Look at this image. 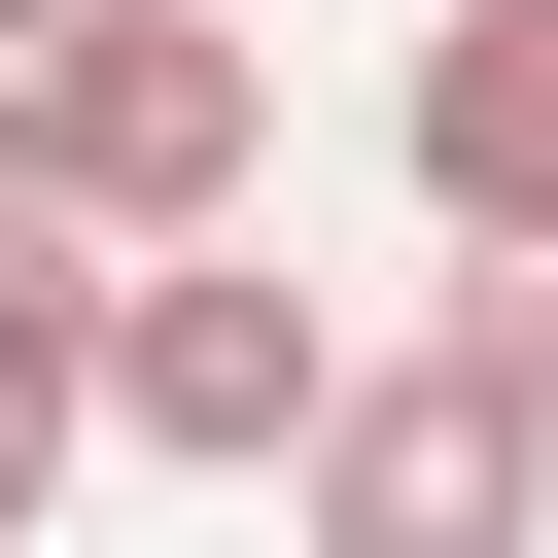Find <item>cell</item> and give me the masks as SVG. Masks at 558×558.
Masks as SVG:
<instances>
[{"instance_id":"3","label":"cell","mask_w":558,"mask_h":558,"mask_svg":"<svg viewBox=\"0 0 558 558\" xmlns=\"http://www.w3.org/2000/svg\"><path fill=\"white\" fill-rule=\"evenodd\" d=\"M279 523H314V558H558V453H523L453 349H349L314 453H279Z\"/></svg>"},{"instance_id":"1","label":"cell","mask_w":558,"mask_h":558,"mask_svg":"<svg viewBox=\"0 0 558 558\" xmlns=\"http://www.w3.org/2000/svg\"><path fill=\"white\" fill-rule=\"evenodd\" d=\"M0 174H35L70 244H209V209H279V70H244V0H0Z\"/></svg>"},{"instance_id":"4","label":"cell","mask_w":558,"mask_h":558,"mask_svg":"<svg viewBox=\"0 0 558 558\" xmlns=\"http://www.w3.org/2000/svg\"><path fill=\"white\" fill-rule=\"evenodd\" d=\"M384 174H418L453 244H523V209H558V0H418V70H384Z\"/></svg>"},{"instance_id":"5","label":"cell","mask_w":558,"mask_h":558,"mask_svg":"<svg viewBox=\"0 0 558 558\" xmlns=\"http://www.w3.org/2000/svg\"><path fill=\"white\" fill-rule=\"evenodd\" d=\"M418 349H453V384L558 453V209H523V244H453V314H418Z\"/></svg>"},{"instance_id":"7","label":"cell","mask_w":558,"mask_h":558,"mask_svg":"<svg viewBox=\"0 0 558 558\" xmlns=\"http://www.w3.org/2000/svg\"><path fill=\"white\" fill-rule=\"evenodd\" d=\"M70 453H105V418H35V384H0V558H35V523H70Z\"/></svg>"},{"instance_id":"2","label":"cell","mask_w":558,"mask_h":558,"mask_svg":"<svg viewBox=\"0 0 558 558\" xmlns=\"http://www.w3.org/2000/svg\"><path fill=\"white\" fill-rule=\"evenodd\" d=\"M314 384H349V314L279 279V209H209V244H105V453H174V488H279L314 453Z\"/></svg>"},{"instance_id":"6","label":"cell","mask_w":558,"mask_h":558,"mask_svg":"<svg viewBox=\"0 0 558 558\" xmlns=\"http://www.w3.org/2000/svg\"><path fill=\"white\" fill-rule=\"evenodd\" d=\"M0 384H35V418H70V384H105V244H70V209H35V174H0Z\"/></svg>"}]
</instances>
